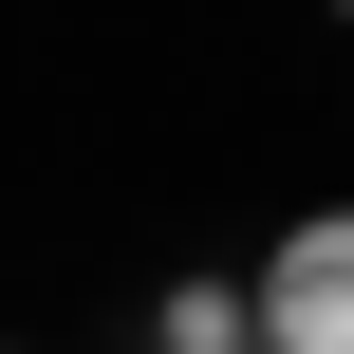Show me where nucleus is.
I'll use <instances>...</instances> for the list:
<instances>
[{
  "instance_id": "1",
  "label": "nucleus",
  "mask_w": 354,
  "mask_h": 354,
  "mask_svg": "<svg viewBox=\"0 0 354 354\" xmlns=\"http://www.w3.org/2000/svg\"><path fill=\"white\" fill-rule=\"evenodd\" d=\"M261 336L280 354H354V205H317V224L261 261Z\"/></svg>"
},
{
  "instance_id": "3",
  "label": "nucleus",
  "mask_w": 354,
  "mask_h": 354,
  "mask_svg": "<svg viewBox=\"0 0 354 354\" xmlns=\"http://www.w3.org/2000/svg\"><path fill=\"white\" fill-rule=\"evenodd\" d=\"M336 19H354V0H336Z\"/></svg>"
},
{
  "instance_id": "2",
  "label": "nucleus",
  "mask_w": 354,
  "mask_h": 354,
  "mask_svg": "<svg viewBox=\"0 0 354 354\" xmlns=\"http://www.w3.org/2000/svg\"><path fill=\"white\" fill-rule=\"evenodd\" d=\"M149 354H280V336H261V299H243V280H168Z\"/></svg>"
}]
</instances>
